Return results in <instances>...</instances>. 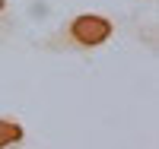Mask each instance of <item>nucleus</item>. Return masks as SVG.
I'll list each match as a JSON object with an SVG mask.
<instances>
[{
  "mask_svg": "<svg viewBox=\"0 0 159 149\" xmlns=\"http://www.w3.org/2000/svg\"><path fill=\"white\" fill-rule=\"evenodd\" d=\"M121 35V16L108 10H76L64 16L54 29L38 35L32 48L42 54H73V57H89V54L105 51Z\"/></svg>",
  "mask_w": 159,
  "mask_h": 149,
  "instance_id": "1",
  "label": "nucleus"
},
{
  "mask_svg": "<svg viewBox=\"0 0 159 149\" xmlns=\"http://www.w3.org/2000/svg\"><path fill=\"white\" fill-rule=\"evenodd\" d=\"M29 140L25 121L13 111H0V149H22Z\"/></svg>",
  "mask_w": 159,
  "mask_h": 149,
  "instance_id": "2",
  "label": "nucleus"
},
{
  "mask_svg": "<svg viewBox=\"0 0 159 149\" xmlns=\"http://www.w3.org/2000/svg\"><path fill=\"white\" fill-rule=\"evenodd\" d=\"M130 35H134V42L147 51H156V22L153 16H137L130 22Z\"/></svg>",
  "mask_w": 159,
  "mask_h": 149,
  "instance_id": "3",
  "label": "nucleus"
},
{
  "mask_svg": "<svg viewBox=\"0 0 159 149\" xmlns=\"http://www.w3.org/2000/svg\"><path fill=\"white\" fill-rule=\"evenodd\" d=\"M16 29H19V16H16L13 0H0V45L13 42Z\"/></svg>",
  "mask_w": 159,
  "mask_h": 149,
  "instance_id": "4",
  "label": "nucleus"
},
{
  "mask_svg": "<svg viewBox=\"0 0 159 149\" xmlns=\"http://www.w3.org/2000/svg\"><path fill=\"white\" fill-rule=\"evenodd\" d=\"M143 3H153V0H143Z\"/></svg>",
  "mask_w": 159,
  "mask_h": 149,
  "instance_id": "5",
  "label": "nucleus"
}]
</instances>
